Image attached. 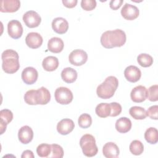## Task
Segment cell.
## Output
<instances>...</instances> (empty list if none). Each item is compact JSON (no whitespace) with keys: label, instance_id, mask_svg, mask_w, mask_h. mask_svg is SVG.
<instances>
[{"label":"cell","instance_id":"cell-1","mask_svg":"<svg viewBox=\"0 0 158 158\" xmlns=\"http://www.w3.org/2000/svg\"><path fill=\"white\" fill-rule=\"evenodd\" d=\"M126 40L125 33L120 29H115L104 32L101 36V43L105 48L110 49L123 46Z\"/></svg>","mask_w":158,"mask_h":158},{"label":"cell","instance_id":"cell-2","mask_svg":"<svg viewBox=\"0 0 158 158\" xmlns=\"http://www.w3.org/2000/svg\"><path fill=\"white\" fill-rule=\"evenodd\" d=\"M50 99V92L44 86L38 89L28 90L24 95V100L29 105H45L49 102Z\"/></svg>","mask_w":158,"mask_h":158},{"label":"cell","instance_id":"cell-3","mask_svg":"<svg viewBox=\"0 0 158 158\" xmlns=\"http://www.w3.org/2000/svg\"><path fill=\"white\" fill-rule=\"evenodd\" d=\"M2 68L7 73H14L20 68L18 53L12 49H6L2 53Z\"/></svg>","mask_w":158,"mask_h":158},{"label":"cell","instance_id":"cell-4","mask_svg":"<svg viewBox=\"0 0 158 158\" xmlns=\"http://www.w3.org/2000/svg\"><path fill=\"white\" fill-rule=\"evenodd\" d=\"M118 85V79L114 76L107 77L96 89V93L99 98L104 99L112 98Z\"/></svg>","mask_w":158,"mask_h":158},{"label":"cell","instance_id":"cell-5","mask_svg":"<svg viewBox=\"0 0 158 158\" xmlns=\"http://www.w3.org/2000/svg\"><path fill=\"white\" fill-rule=\"evenodd\" d=\"M80 145L83 154L86 157H93L98 153V149L94 136L90 134H85L80 140Z\"/></svg>","mask_w":158,"mask_h":158},{"label":"cell","instance_id":"cell-6","mask_svg":"<svg viewBox=\"0 0 158 158\" xmlns=\"http://www.w3.org/2000/svg\"><path fill=\"white\" fill-rule=\"evenodd\" d=\"M56 101L63 105L69 104L73 100V93L70 89L66 87L57 88L54 93Z\"/></svg>","mask_w":158,"mask_h":158},{"label":"cell","instance_id":"cell-7","mask_svg":"<svg viewBox=\"0 0 158 158\" xmlns=\"http://www.w3.org/2000/svg\"><path fill=\"white\" fill-rule=\"evenodd\" d=\"M69 60L71 64L75 66H81L87 61L88 54L82 49H75L70 53Z\"/></svg>","mask_w":158,"mask_h":158},{"label":"cell","instance_id":"cell-8","mask_svg":"<svg viewBox=\"0 0 158 158\" xmlns=\"http://www.w3.org/2000/svg\"><path fill=\"white\" fill-rule=\"evenodd\" d=\"M23 20L29 28H35L39 26L41 22L40 15L34 10H28L23 15Z\"/></svg>","mask_w":158,"mask_h":158},{"label":"cell","instance_id":"cell-9","mask_svg":"<svg viewBox=\"0 0 158 158\" xmlns=\"http://www.w3.org/2000/svg\"><path fill=\"white\" fill-rule=\"evenodd\" d=\"M9 35L14 39L20 38L23 33V27L21 23L17 20H12L7 24Z\"/></svg>","mask_w":158,"mask_h":158},{"label":"cell","instance_id":"cell-10","mask_svg":"<svg viewBox=\"0 0 158 158\" xmlns=\"http://www.w3.org/2000/svg\"><path fill=\"white\" fill-rule=\"evenodd\" d=\"M138 8L132 4L125 3L121 9V15L126 20H133L139 16Z\"/></svg>","mask_w":158,"mask_h":158},{"label":"cell","instance_id":"cell-11","mask_svg":"<svg viewBox=\"0 0 158 158\" xmlns=\"http://www.w3.org/2000/svg\"><path fill=\"white\" fill-rule=\"evenodd\" d=\"M38 71L32 67L25 68L22 72V79L27 85H32L35 83L38 79Z\"/></svg>","mask_w":158,"mask_h":158},{"label":"cell","instance_id":"cell-12","mask_svg":"<svg viewBox=\"0 0 158 158\" xmlns=\"http://www.w3.org/2000/svg\"><path fill=\"white\" fill-rule=\"evenodd\" d=\"M148 90L145 86L138 85L135 87L131 91L130 98L135 102H142L147 98Z\"/></svg>","mask_w":158,"mask_h":158},{"label":"cell","instance_id":"cell-13","mask_svg":"<svg viewBox=\"0 0 158 158\" xmlns=\"http://www.w3.org/2000/svg\"><path fill=\"white\" fill-rule=\"evenodd\" d=\"M43 41V40L42 36L40 33L36 32H30L25 38L26 44L32 49H36L40 47Z\"/></svg>","mask_w":158,"mask_h":158},{"label":"cell","instance_id":"cell-14","mask_svg":"<svg viewBox=\"0 0 158 158\" xmlns=\"http://www.w3.org/2000/svg\"><path fill=\"white\" fill-rule=\"evenodd\" d=\"M124 76L128 81L135 83L140 79L141 72L139 69L135 65H130L125 69Z\"/></svg>","mask_w":158,"mask_h":158},{"label":"cell","instance_id":"cell-15","mask_svg":"<svg viewBox=\"0 0 158 158\" xmlns=\"http://www.w3.org/2000/svg\"><path fill=\"white\" fill-rule=\"evenodd\" d=\"M18 138L22 144H27L29 143L33 138V130L28 125L22 127L19 130Z\"/></svg>","mask_w":158,"mask_h":158},{"label":"cell","instance_id":"cell-16","mask_svg":"<svg viewBox=\"0 0 158 158\" xmlns=\"http://www.w3.org/2000/svg\"><path fill=\"white\" fill-rule=\"evenodd\" d=\"M74 127L75 124L72 120L64 118L57 123V130L60 135H67L73 131Z\"/></svg>","mask_w":158,"mask_h":158},{"label":"cell","instance_id":"cell-17","mask_svg":"<svg viewBox=\"0 0 158 158\" xmlns=\"http://www.w3.org/2000/svg\"><path fill=\"white\" fill-rule=\"evenodd\" d=\"M20 7L19 0H1L0 11L2 12H14Z\"/></svg>","mask_w":158,"mask_h":158},{"label":"cell","instance_id":"cell-18","mask_svg":"<svg viewBox=\"0 0 158 158\" xmlns=\"http://www.w3.org/2000/svg\"><path fill=\"white\" fill-rule=\"evenodd\" d=\"M52 28L56 33L64 34L69 29V23L64 18L56 17L52 22Z\"/></svg>","mask_w":158,"mask_h":158},{"label":"cell","instance_id":"cell-19","mask_svg":"<svg viewBox=\"0 0 158 158\" xmlns=\"http://www.w3.org/2000/svg\"><path fill=\"white\" fill-rule=\"evenodd\" d=\"M102 153L107 158H116L118 156L120 151L116 144L113 142H108L104 145Z\"/></svg>","mask_w":158,"mask_h":158},{"label":"cell","instance_id":"cell-20","mask_svg":"<svg viewBox=\"0 0 158 158\" xmlns=\"http://www.w3.org/2000/svg\"><path fill=\"white\" fill-rule=\"evenodd\" d=\"M12 119L13 114L11 110L5 109L0 111V127L1 135L6 131L7 125H8Z\"/></svg>","mask_w":158,"mask_h":158},{"label":"cell","instance_id":"cell-21","mask_svg":"<svg viewBox=\"0 0 158 158\" xmlns=\"http://www.w3.org/2000/svg\"><path fill=\"white\" fill-rule=\"evenodd\" d=\"M64 44L62 40L58 37L51 38L48 43V49L53 53H59L64 49Z\"/></svg>","mask_w":158,"mask_h":158},{"label":"cell","instance_id":"cell-22","mask_svg":"<svg viewBox=\"0 0 158 158\" xmlns=\"http://www.w3.org/2000/svg\"><path fill=\"white\" fill-rule=\"evenodd\" d=\"M131 128V122L127 117H120L115 122V128L121 133H127Z\"/></svg>","mask_w":158,"mask_h":158},{"label":"cell","instance_id":"cell-23","mask_svg":"<svg viewBox=\"0 0 158 158\" xmlns=\"http://www.w3.org/2000/svg\"><path fill=\"white\" fill-rule=\"evenodd\" d=\"M42 66L46 71H54L59 66V60L56 57L52 56H48L43 59Z\"/></svg>","mask_w":158,"mask_h":158},{"label":"cell","instance_id":"cell-24","mask_svg":"<svg viewBox=\"0 0 158 158\" xmlns=\"http://www.w3.org/2000/svg\"><path fill=\"white\" fill-rule=\"evenodd\" d=\"M61 78L67 83H73L77 78V72L73 68L66 67L61 72Z\"/></svg>","mask_w":158,"mask_h":158},{"label":"cell","instance_id":"cell-25","mask_svg":"<svg viewBox=\"0 0 158 158\" xmlns=\"http://www.w3.org/2000/svg\"><path fill=\"white\" fill-rule=\"evenodd\" d=\"M95 112L96 115L101 118L110 116L111 112L110 105L108 103H100L96 107Z\"/></svg>","mask_w":158,"mask_h":158},{"label":"cell","instance_id":"cell-26","mask_svg":"<svg viewBox=\"0 0 158 158\" xmlns=\"http://www.w3.org/2000/svg\"><path fill=\"white\" fill-rule=\"evenodd\" d=\"M144 138L146 141L151 144H154L158 141V131L156 128L150 127L148 128L144 133Z\"/></svg>","mask_w":158,"mask_h":158},{"label":"cell","instance_id":"cell-27","mask_svg":"<svg viewBox=\"0 0 158 158\" xmlns=\"http://www.w3.org/2000/svg\"><path fill=\"white\" fill-rule=\"evenodd\" d=\"M129 113L130 115L136 120H143L147 117L146 110L139 106L131 107L129 110Z\"/></svg>","mask_w":158,"mask_h":158},{"label":"cell","instance_id":"cell-28","mask_svg":"<svg viewBox=\"0 0 158 158\" xmlns=\"http://www.w3.org/2000/svg\"><path fill=\"white\" fill-rule=\"evenodd\" d=\"M138 64L143 67H148L153 64V59L151 56L146 53H141L137 57Z\"/></svg>","mask_w":158,"mask_h":158},{"label":"cell","instance_id":"cell-29","mask_svg":"<svg viewBox=\"0 0 158 158\" xmlns=\"http://www.w3.org/2000/svg\"><path fill=\"white\" fill-rule=\"evenodd\" d=\"M129 149L131 153L135 156L141 155L144 151L143 144L139 140H133L130 144Z\"/></svg>","mask_w":158,"mask_h":158},{"label":"cell","instance_id":"cell-30","mask_svg":"<svg viewBox=\"0 0 158 158\" xmlns=\"http://www.w3.org/2000/svg\"><path fill=\"white\" fill-rule=\"evenodd\" d=\"M51 152V145L42 143L40 144L36 148L37 154L41 157H48Z\"/></svg>","mask_w":158,"mask_h":158},{"label":"cell","instance_id":"cell-31","mask_svg":"<svg viewBox=\"0 0 158 158\" xmlns=\"http://www.w3.org/2000/svg\"><path fill=\"white\" fill-rule=\"evenodd\" d=\"M78 125L82 128H87L91 125L92 118L90 115L88 114H81L78 120Z\"/></svg>","mask_w":158,"mask_h":158},{"label":"cell","instance_id":"cell-32","mask_svg":"<svg viewBox=\"0 0 158 158\" xmlns=\"http://www.w3.org/2000/svg\"><path fill=\"white\" fill-rule=\"evenodd\" d=\"M51 145V152L49 154V157L62 158L64 156V151L62 148L57 144H52Z\"/></svg>","mask_w":158,"mask_h":158},{"label":"cell","instance_id":"cell-33","mask_svg":"<svg viewBox=\"0 0 158 158\" xmlns=\"http://www.w3.org/2000/svg\"><path fill=\"white\" fill-rule=\"evenodd\" d=\"M147 98L150 101H157L158 100V85H154L150 86L148 90Z\"/></svg>","mask_w":158,"mask_h":158},{"label":"cell","instance_id":"cell-34","mask_svg":"<svg viewBox=\"0 0 158 158\" xmlns=\"http://www.w3.org/2000/svg\"><path fill=\"white\" fill-rule=\"evenodd\" d=\"M96 6V1L95 0H82L81 1V7L85 10H92Z\"/></svg>","mask_w":158,"mask_h":158},{"label":"cell","instance_id":"cell-35","mask_svg":"<svg viewBox=\"0 0 158 158\" xmlns=\"http://www.w3.org/2000/svg\"><path fill=\"white\" fill-rule=\"evenodd\" d=\"M111 107V112L110 116L116 117L118 115L122 112V106L120 104L116 102H113L110 103Z\"/></svg>","mask_w":158,"mask_h":158},{"label":"cell","instance_id":"cell-36","mask_svg":"<svg viewBox=\"0 0 158 158\" xmlns=\"http://www.w3.org/2000/svg\"><path fill=\"white\" fill-rule=\"evenodd\" d=\"M146 115L151 119L157 120L158 118V106L154 105L149 107L146 111Z\"/></svg>","mask_w":158,"mask_h":158},{"label":"cell","instance_id":"cell-37","mask_svg":"<svg viewBox=\"0 0 158 158\" xmlns=\"http://www.w3.org/2000/svg\"><path fill=\"white\" fill-rule=\"evenodd\" d=\"M123 2V0H112L109 3L110 7L113 10H117L120 7Z\"/></svg>","mask_w":158,"mask_h":158},{"label":"cell","instance_id":"cell-38","mask_svg":"<svg viewBox=\"0 0 158 158\" xmlns=\"http://www.w3.org/2000/svg\"><path fill=\"white\" fill-rule=\"evenodd\" d=\"M62 3L66 7L68 8H73L77 4L78 1L77 0H62Z\"/></svg>","mask_w":158,"mask_h":158},{"label":"cell","instance_id":"cell-39","mask_svg":"<svg viewBox=\"0 0 158 158\" xmlns=\"http://www.w3.org/2000/svg\"><path fill=\"white\" fill-rule=\"evenodd\" d=\"M22 158H33L34 157V154L33 153V152L30 150H25L23 152L22 156H21Z\"/></svg>","mask_w":158,"mask_h":158}]
</instances>
